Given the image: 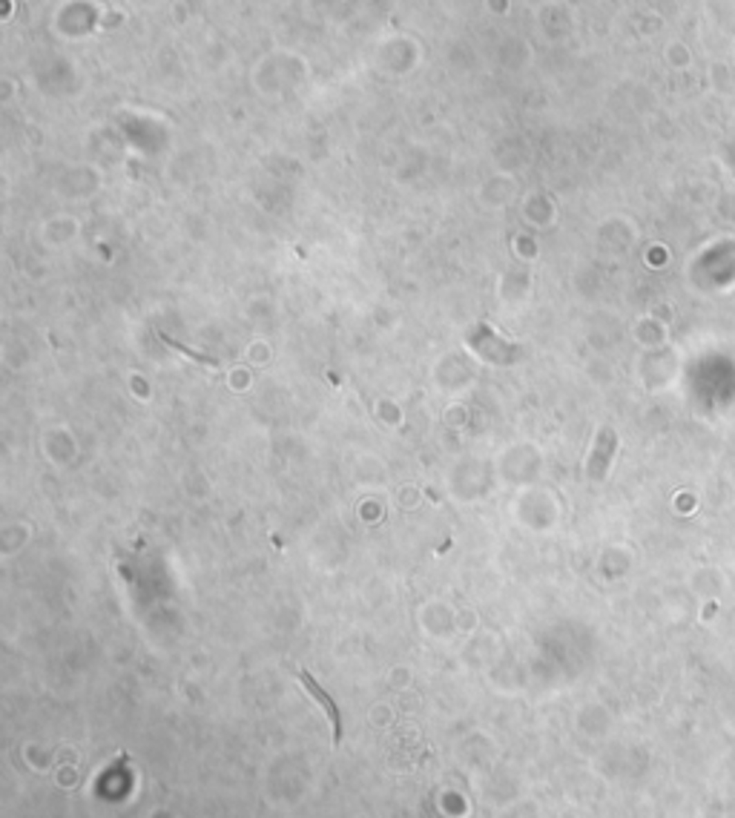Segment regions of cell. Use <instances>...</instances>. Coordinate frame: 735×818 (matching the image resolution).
Returning a JSON list of instances; mask_svg holds the SVG:
<instances>
[{
    "instance_id": "6da1fadb",
    "label": "cell",
    "mask_w": 735,
    "mask_h": 818,
    "mask_svg": "<svg viewBox=\"0 0 735 818\" xmlns=\"http://www.w3.org/2000/svg\"><path fill=\"white\" fill-rule=\"evenodd\" d=\"M299 681L307 686L310 692H314V698H316V701L325 706V710H327V718H330V723H334V741H342V718H339V712H336L334 701L327 698V692H322V689H319V686L314 683V678H310L307 672H299Z\"/></svg>"
}]
</instances>
